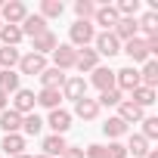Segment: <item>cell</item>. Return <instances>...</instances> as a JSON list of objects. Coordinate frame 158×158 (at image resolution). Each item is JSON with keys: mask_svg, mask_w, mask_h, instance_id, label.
Wrapping results in <instances>:
<instances>
[{"mask_svg": "<svg viewBox=\"0 0 158 158\" xmlns=\"http://www.w3.org/2000/svg\"><path fill=\"white\" fill-rule=\"evenodd\" d=\"M34 106H37V99H34V90H16V99H13V112H19L22 118L25 115H31L34 112Z\"/></svg>", "mask_w": 158, "mask_h": 158, "instance_id": "cell-7", "label": "cell"}, {"mask_svg": "<svg viewBox=\"0 0 158 158\" xmlns=\"http://www.w3.org/2000/svg\"><path fill=\"white\" fill-rule=\"evenodd\" d=\"M139 136H146L149 143L158 139V118H143V133Z\"/></svg>", "mask_w": 158, "mask_h": 158, "instance_id": "cell-37", "label": "cell"}, {"mask_svg": "<svg viewBox=\"0 0 158 158\" xmlns=\"http://www.w3.org/2000/svg\"><path fill=\"white\" fill-rule=\"evenodd\" d=\"M136 31H139V28H136V19H118V25L112 28V34H115L118 40H124V44H127V40H133V37H136Z\"/></svg>", "mask_w": 158, "mask_h": 158, "instance_id": "cell-17", "label": "cell"}, {"mask_svg": "<svg viewBox=\"0 0 158 158\" xmlns=\"http://www.w3.org/2000/svg\"><path fill=\"white\" fill-rule=\"evenodd\" d=\"M56 47H59L56 34H53V31H44V34H37V37H34V50H31V53H37V56H47V53H53Z\"/></svg>", "mask_w": 158, "mask_h": 158, "instance_id": "cell-18", "label": "cell"}, {"mask_svg": "<svg viewBox=\"0 0 158 158\" xmlns=\"http://www.w3.org/2000/svg\"><path fill=\"white\" fill-rule=\"evenodd\" d=\"M65 136H59V133H50L47 139H44V155H50V158H56V155H62L65 152Z\"/></svg>", "mask_w": 158, "mask_h": 158, "instance_id": "cell-24", "label": "cell"}, {"mask_svg": "<svg viewBox=\"0 0 158 158\" xmlns=\"http://www.w3.org/2000/svg\"><path fill=\"white\" fill-rule=\"evenodd\" d=\"M37 158H50V155H37Z\"/></svg>", "mask_w": 158, "mask_h": 158, "instance_id": "cell-44", "label": "cell"}, {"mask_svg": "<svg viewBox=\"0 0 158 158\" xmlns=\"http://www.w3.org/2000/svg\"><path fill=\"white\" fill-rule=\"evenodd\" d=\"M0 149H3L10 158H13V155H22V152H25V136H22V133H3Z\"/></svg>", "mask_w": 158, "mask_h": 158, "instance_id": "cell-16", "label": "cell"}, {"mask_svg": "<svg viewBox=\"0 0 158 158\" xmlns=\"http://www.w3.org/2000/svg\"><path fill=\"white\" fill-rule=\"evenodd\" d=\"M68 37H71V47H74V50H77V47H87V44H93L96 28H93V22H74V25L68 28Z\"/></svg>", "mask_w": 158, "mask_h": 158, "instance_id": "cell-2", "label": "cell"}, {"mask_svg": "<svg viewBox=\"0 0 158 158\" xmlns=\"http://www.w3.org/2000/svg\"><path fill=\"white\" fill-rule=\"evenodd\" d=\"M19 68H22V74H40L44 68H47V56H37V53H28V56H22L19 59Z\"/></svg>", "mask_w": 158, "mask_h": 158, "instance_id": "cell-9", "label": "cell"}, {"mask_svg": "<svg viewBox=\"0 0 158 158\" xmlns=\"http://www.w3.org/2000/svg\"><path fill=\"white\" fill-rule=\"evenodd\" d=\"M19 59H22V53L16 47H0V71H13L19 65Z\"/></svg>", "mask_w": 158, "mask_h": 158, "instance_id": "cell-23", "label": "cell"}, {"mask_svg": "<svg viewBox=\"0 0 158 158\" xmlns=\"http://www.w3.org/2000/svg\"><path fill=\"white\" fill-rule=\"evenodd\" d=\"M74 13H77V22H90L93 13H96V3H93V0H77V3H74Z\"/></svg>", "mask_w": 158, "mask_h": 158, "instance_id": "cell-31", "label": "cell"}, {"mask_svg": "<svg viewBox=\"0 0 158 158\" xmlns=\"http://www.w3.org/2000/svg\"><path fill=\"white\" fill-rule=\"evenodd\" d=\"M121 96H124V93H121L118 87H112V90H102L96 102H99V109H102V106H118V102H121Z\"/></svg>", "mask_w": 158, "mask_h": 158, "instance_id": "cell-36", "label": "cell"}, {"mask_svg": "<svg viewBox=\"0 0 158 158\" xmlns=\"http://www.w3.org/2000/svg\"><path fill=\"white\" fill-rule=\"evenodd\" d=\"M115 10H118V16H121V19H133V16L139 13V0H121Z\"/></svg>", "mask_w": 158, "mask_h": 158, "instance_id": "cell-34", "label": "cell"}, {"mask_svg": "<svg viewBox=\"0 0 158 158\" xmlns=\"http://www.w3.org/2000/svg\"><path fill=\"white\" fill-rule=\"evenodd\" d=\"M102 133H106V136H112V139H118V136H124V133H127V124L115 115V118H109V121L102 124Z\"/></svg>", "mask_w": 158, "mask_h": 158, "instance_id": "cell-29", "label": "cell"}, {"mask_svg": "<svg viewBox=\"0 0 158 158\" xmlns=\"http://www.w3.org/2000/svg\"><path fill=\"white\" fill-rule=\"evenodd\" d=\"M84 158H109V149L106 146H87V152H84Z\"/></svg>", "mask_w": 158, "mask_h": 158, "instance_id": "cell-38", "label": "cell"}, {"mask_svg": "<svg viewBox=\"0 0 158 158\" xmlns=\"http://www.w3.org/2000/svg\"><path fill=\"white\" fill-rule=\"evenodd\" d=\"M62 158H84V149H77V146H65Z\"/></svg>", "mask_w": 158, "mask_h": 158, "instance_id": "cell-40", "label": "cell"}, {"mask_svg": "<svg viewBox=\"0 0 158 158\" xmlns=\"http://www.w3.org/2000/svg\"><path fill=\"white\" fill-rule=\"evenodd\" d=\"M62 13H65L62 0H44V3H40V13H37V16H44V19H59Z\"/></svg>", "mask_w": 158, "mask_h": 158, "instance_id": "cell-30", "label": "cell"}, {"mask_svg": "<svg viewBox=\"0 0 158 158\" xmlns=\"http://www.w3.org/2000/svg\"><path fill=\"white\" fill-rule=\"evenodd\" d=\"M0 28H3V22H0Z\"/></svg>", "mask_w": 158, "mask_h": 158, "instance_id": "cell-45", "label": "cell"}, {"mask_svg": "<svg viewBox=\"0 0 158 158\" xmlns=\"http://www.w3.org/2000/svg\"><path fill=\"white\" fill-rule=\"evenodd\" d=\"M106 149H109V158H127V149L121 143H109Z\"/></svg>", "mask_w": 158, "mask_h": 158, "instance_id": "cell-39", "label": "cell"}, {"mask_svg": "<svg viewBox=\"0 0 158 158\" xmlns=\"http://www.w3.org/2000/svg\"><path fill=\"white\" fill-rule=\"evenodd\" d=\"M53 62H56V68H59V71L74 68V62H77V50H74L71 44H59V47L53 50Z\"/></svg>", "mask_w": 158, "mask_h": 158, "instance_id": "cell-5", "label": "cell"}, {"mask_svg": "<svg viewBox=\"0 0 158 158\" xmlns=\"http://www.w3.org/2000/svg\"><path fill=\"white\" fill-rule=\"evenodd\" d=\"M118 118H121L124 124H136V121H143V109L133 106L130 99H121V102H118Z\"/></svg>", "mask_w": 158, "mask_h": 158, "instance_id": "cell-14", "label": "cell"}, {"mask_svg": "<svg viewBox=\"0 0 158 158\" xmlns=\"http://www.w3.org/2000/svg\"><path fill=\"white\" fill-rule=\"evenodd\" d=\"M115 87H118L121 93H133V90L139 87V71H136V68H121V71H115Z\"/></svg>", "mask_w": 158, "mask_h": 158, "instance_id": "cell-6", "label": "cell"}, {"mask_svg": "<svg viewBox=\"0 0 158 158\" xmlns=\"http://www.w3.org/2000/svg\"><path fill=\"white\" fill-rule=\"evenodd\" d=\"M74 115L84 118V121H93V118L99 115V102H96V99H87V96L77 99V102H74Z\"/></svg>", "mask_w": 158, "mask_h": 158, "instance_id": "cell-20", "label": "cell"}, {"mask_svg": "<svg viewBox=\"0 0 158 158\" xmlns=\"http://www.w3.org/2000/svg\"><path fill=\"white\" fill-rule=\"evenodd\" d=\"M19 77L22 74H16V71H0V90L3 93H16L19 90Z\"/></svg>", "mask_w": 158, "mask_h": 158, "instance_id": "cell-32", "label": "cell"}, {"mask_svg": "<svg viewBox=\"0 0 158 158\" xmlns=\"http://www.w3.org/2000/svg\"><path fill=\"white\" fill-rule=\"evenodd\" d=\"M139 84L155 90V84H158V62H152V59H149V62L143 65V71H139Z\"/></svg>", "mask_w": 158, "mask_h": 158, "instance_id": "cell-26", "label": "cell"}, {"mask_svg": "<svg viewBox=\"0 0 158 158\" xmlns=\"http://www.w3.org/2000/svg\"><path fill=\"white\" fill-rule=\"evenodd\" d=\"M28 16V6L22 3V0H10V3L0 6V22L3 25H22Z\"/></svg>", "mask_w": 158, "mask_h": 158, "instance_id": "cell-1", "label": "cell"}, {"mask_svg": "<svg viewBox=\"0 0 158 158\" xmlns=\"http://www.w3.org/2000/svg\"><path fill=\"white\" fill-rule=\"evenodd\" d=\"M34 99H37L44 109H50V112H53V109H59V102H62V93H59V90H40Z\"/></svg>", "mask_w": 158, "mask_h": 158, "instance_id": "cell-28", "label": "cell"}, {"mask_svg": "<svg viewBox=\"0 0 158 158\" xmlns=\"http://www.w3.org/2000/svg\"><path fill=\"white\" fill-rule=\"evenodd\" d=\"M37 77H40L44 90H62V84H65V71H59L56 65H53V68H44Z\"/></svg>", "mask_w": 158, "mask_h": 158, "instance_id": "cell-10", "label": "cell"}, {"mask_svg": "<svg viewBox=\"0 0 158 158\" xmlns=\"http://www.w3.org/2000/svg\"><path fill=\"white\" fill-rule=\"evenodd\" d=\"M62 99H71V102H77V99H84L87 96V81L81 74H74V77H65V84H62Z\"/></svg>", "mask_w": 158, "mask_h": 158, "instance_id": "cell-3", "label": "cell"}, {"mask_svg": "<svg viewBox=\"0 0 158 158\" xmlns=\"http://www.w3.org/2000/svg\"><path fill=\"white\" fill-rule=\"evenodd\" d=\"M6 102H10V93L0 90V112H6Z\"/></svg>", "mask_w": 158, "mask_h": 158, "instance_id": "cell-41", "label": "cell"}, {"mask_svg": "<svg viewBox=\"0 0 158 158\" xmlns=\"http://www.w3.org/2000/svg\"><path fill=\"white\" fill-rule=\"evenodd\" d=\"M0 130H3V133H19L22 130V115L13 112V109L0 112Z\"/></svg>", "mask_w": 158, "mask_h": 158, "instance_id": "cell-21", "label": "cell"}, {"mask_svg": "<svg viewBox=\"0 0 158 158\" xmlns=\"http://www.w3.org/2000/svg\"><path fill=\"white\" fill-rule=\"evenodd\" d=\"M47 124L53 127V133H59V136H62V133L71 127V115H68L65 109H53V112H50V118H47Z\"/></svg>", "mask_w": 158, "mask_h": 158, "instance_id": "cell-15", "label": "cell"}, {"mask_svg": "<svg viewBox=\"0 0 158 158\" xmlns=\"http://www.w3.org/2000/svg\"><path fill=\"white\" fill-rule=\"evenodd\" d=\"M90 84H93L99 93H102V90H112V87H115V71L96 65V68H93V77H90Z\"/></svg>", "mask_w": 158, "mask_h": 158, "instance_id": "cell-11", "label": "cell"}, {"mask_svg": "<svg viewBox=\"0 0 158 158\" xmlns=\"http://www.w3.org/2000/svg\"><path fill=\"white\" fill-rule=\"evenodd\" d=\"M146 158H158V149H149V155Z\"/></svg>", "mask_w": 158, "mask_h": 158, "instance_id": "cell-42", "label": "cell"}, {"mask_svg": "<svg viewBox=\"0 0 158 158\" xmlns=\"http://www.w3.org/2000/svg\"><path fill=\"white\" fill-rule=\"evenodd\" d=\"M22 37L25 34H22L19 25H3V28H0V44H3V47H16Z\"/></svg>", "mask_w": 158, "mask_h": 158, "instance_id": "cell-27", "label": "cell"}, {"mask_svg": "<svg viewBox=\"0 0 158 158\" xmlns=\"http://www.w3.org/2000/svg\"><path fill=\"white\" fill-rule=\"evenodd\" d=\"M136 28H143L146 34H155V31H158V16H155V10H149V13L136 22Z\"/></svg>", "mask_w": 158, "mask_h": 158, "instance_id": "cell-35", "label": "cell"}, {"mask_svg": "<svg viewBox=\"0 0 158 158\" xmlns=\"http://www.w3.org/2000/svg\"><path fill=\"white\" fill-rule=\"evenodd\" d=\"M13 158H31V155H25V152H22V155H13Z\"/></svg>", "mask_w": 158, "mask_h": 158, "instance_id": "cell-43", "label": "cell"}, {"mask_svg": "<svg viewBox=\"0 0 158 158\" xmlns=\"http://www.w3.org/2000/svg\"><path fill=\"white\" fill-rule=\"evenodd\" d=\"M93 44H96V56H118L121 53V40L112 34V31H102V34H96L93 37Z\"/></svg>", "mask_w": 158, "mask_h": 158, "instance_id": "cell-4", "label": "cell"}, {"mask_svg": "<svg viewBox=\"0 0 158 158\" xmlns=\"http://www.w3.org/2000/svg\"><path fill=\"white\" fill-rule=\"evenodd\" d=\"M118 19H121V16H118V10H115V6H96V13H93V22H96V25H102L106 31H112V28L118 25Z\"/></svg>", "mask_w": 158, "mask_h": 158, "instance_id": "cell-12", "label": "cell"}, {"mask_svg": "<svg viewBox=\"0 0 158 158\" xmlns=\"http://www.w3.org/2000/svg\"><path fill=\"white\" fill-rule=\"evenodd\" d=\"M127 155L133 152V158H146L149 155V139L146 136H139V133H130V139H127Z\"/></svg>", "mask_w": 158, "mask_h": 158, "instance_id": "cell-22", "label": "cell"}, {"mask_svg": "<svg viewBox=\"0 0 158 158\" xmlns=\"http://www.w3.org/2000/svg\"><path fill=\"white\" fill-rule=\"evenodd\" d=\"M121 53H127L133 62H149V47H146V40H143V37H133V40H127Z\"/></svg>", "mask_w": 158, "mask_h": 158, "instance_id": "cell-13", "label": "cell"}, {"mask_svg": "<svg viewBox=\"0 0 158 158\" xmlns=\"http://www.w3.org/2000/svg\"><path fill=\"white\" fill-rule=\"evenodd\" d=\"M130 102H133V106H139V109H146V106H152V102H155V90L139 84V87L130 93Z\"/></svg>", "mask_w": 158, "mask_h": 158, "instance_id": "cell-25", "label": "cell"}, {"mask_svg": "<svg viewBox=\"0 0 158 158\" xmlns=\"http://www.w3.org/2000/svg\"><path fill=\"white\" fill-rule=\"evenodd\" d=\"M19 28H22V34H28L31 40H34L37 34H44V31H50V28H47V19H44V16H37V13H34V16L28 13V16H25V22H22Z\"/></svg>", "mask_w": 158, "mask_h": 158, "instance_id": "cell-8", "label": "cell"}, {"mask_svg": "<svg viewBox=\"0 0 158 158\" xmlns=\"http://www.w3.org/2000/svg\"><path fill=\"white\" fill-rule=\"evenodd\" d=\"M22 130H25L28 136H37V133L44 130V121H40V118L31 112V115H25V118H22Z\"/></svg>", "mask_w": 158, "mask_h": 158, "instance_id": "cell-33", "label": "cell"}, {"mask_svg": "<svg viewBox=\"0 0 158 158\" xmlns=\"http://www.w3.org/2000/svg\"><path fill=\"white\" fill-rule=\"evenodd\" d=\"M96 65H99V56H96V50H90V47L77 50V62H74V68H77V71H93Z\"/></svg>", "mask_w": 158, "mask_h": 158, "instance_id": "cell-19", "label": "cell"}]
</instances>
